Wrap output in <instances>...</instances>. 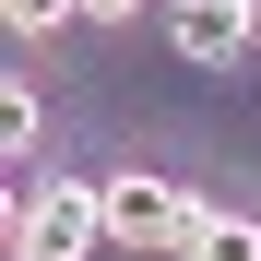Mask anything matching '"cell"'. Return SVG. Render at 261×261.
<instances>
[{"instance_id":"obj_1","label":"cell","mask_w":261,"mask_h":261,"mask_svg":"<svg viewBox=\"0 0 261 261\" xmlns=\"http://www.w3.org/2000/svg\"><path fill=\"white\" fill-rule=\"evenodd\" d=\"M107 238H119V249H143V261H166V249L190 261L202 202H190L178 178H154V166H119V178H107Z\"/></svg>"},{"instance_id":"obj_2","label":"cell","mask_w":261,"mask_h":261,"mask_svg":"<svg viewBox=\"0 0 261 261\" xmlns=\"http://www.w3.org/2000/svg\"><path fill=\"white\" fill-rule=\"evenodd\" d=\"M95 238H107V190H83V178H48L12 202V261H83Z\"/></svg>"},{"instance_id":"obj_5","label":"cell","mask_w":261,"mask_h":261,"mask_svg":"<svg viewBox=\"0 0 261 261\" xmlns=\"http://www.w3.org/2000/svg\"><path fill=\"white\" fill-rule=\"evenodd\" d=\"M0 24H12L24 48H48L60 24H83V0H0Z\"/></svg>"},{"instance_id":"obj_7","label":"cell","mask_w":261,"mask_h":261,"mask_svg":"<svg viewBox=\"0 0 261 261\" xmlns=\"http://www.w3.org/2000/svg\"><path fill=\"white\" fill-rule=\"evenodd\" d=\"M83 24H143V0H83Z\"/></svg>"},{"instance_id":"obj_3","label":"cell","mask_w":261,"mask_h":261,"mask_svg":"<svg viewBox=\"0 0 261 261\" xmlns=\"http://www.w3.org/2000/svg\"><path fill=\"white\" fill-rule=\"evenodd\" d=\"M166 48L190 71H238L261 48V0H166Z\"/></svg>"},{"instance_id":"obj_4","label":"cell","mask_w":261,"mask_h":261,"mask_svg":"<svg viewBox=\"0 0 261 261\" xmlns=\"http://www.w3.org/2000/svg\"><path fill=\"white\" fill-rule=\"evenodd\" d=\"M190 261H261V226H249V214H202Z\"/></svg>"},{"instance_id":"obj_6","label":"cell","mask_w":261,"mask_h":261,"mask_svg":"<svg viewBox=\"0 0 261 261\" xmlns=\"http://www.w3.org/2000/svg\"><path fill=\"white\" fill-rule=\"evenodd\" d=\"M0 154L36 166V83H12V95H0Z\"/></svg>"}]
</instances>
